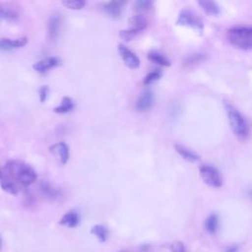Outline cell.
Wrapping results in <instances>:
<instances>
[{
    "label": "cell",
    "instance_id": "obj_28",
    "mask_svg": "<svg viewBox=\"0 0 252 252\" xmlns=\"http://www.w3.org/2000/svg\"><path fill=\"white\" fill-rule=\"evenodd\" d=\"M170 250L172 252H187L185 246L183 243L179 242V241H176V242H173L171 245H170Z\"/></svg>",
    "mask_w": 252,
    "mask_h": 252
},
{
    "label": "cell",
    "instance_id": "obj_23",
    "mask_svg": "<svg viewBox=\"0 0 252 252\" xmlns=\"http://www.w3.org/2000/svg\"><path fill=\"white\" fill-rule=\"evenodd\" d=\"M17 17L18 15L13 9H10L9 7H5V6H0V19L12 21L17 19Z\"/></svg>",
    "mask_w": 252,
    "mask_h": 252
},
{
    "label": "cell",
    "instance_id": "obj_21",
    "mask_svg": "<svg viewBox=\"0 0 252 252\" xmlns=\"http://www.w3.org/2000/svg\"><path fill=\"white\" fill-rule=\"evenodd\" d=\"M91 233L94 234L100 242H105L107 239L108 232L106 227L102 224H94L91 229Z\"/></svg>",
    "mask_w": 252,
    "mask_h": 252
},
{
    "label": "cell",
    "instance_id": "obj_1",
    "mask_svg": "<svg viewBox=\"0 0 252 252\" xmlns=\"http://www.w3.org/2000/svg\"><path fill=\"white\" fill-rule=\"evenodd\" d=\"M3 174L5 177L13 181L16 180L23 186H30L36 179L34 169L31 165L19 160L7 161L4 166Z\"/></svg>",
    "mask_w": 252,
    "mask_h": 252
},
{
    "label": "cell",
    "instance_id": "obj_17",
    "mask_svg": "<svg viewBox=\"0 0 252 252\" xmlns=\"http://www.w3.org/2000/svg\"><path fill=\"white\" fill-rule=\"evenodd\" d=\"M199 6L202 8V10L211 16H218L220 13V9L219 5L214 1H208V0H200L198 1Z\"/></svg>",
    "mask_w": 252,
    "mask_h": 252
},
{
    "label": "cell",
    "instance_id": "obj_22",
    "mask_svg": "<svg viewBox=\"0 0 252 252\" xmlns=\"http://www.w3.org/2000/svg\"><path fill=\"white\" fill-rule=\"evenodd\" d=\"M219 226V218L216 214L211 215L205 221V227L208 232L215 233Z\"/></svg>",
    "mask_w": 252,
    "mask_h": 252
},
{
    "label": "cell",
    "instance_id": "obj_30",
    "mask_svg": "<svg viewBox=\"0 0 252 252\" xmlns=\"http://www.w3.org/2000/svg\"><path fill=\"white\" fill-rule=\"evenodd\" d=\"M3 176H4V174H3V170L0 168V181L2 180V178H3Z\"/></svg>",
    "mask_w": 252,
    "mask_h": 252
},
{
    "label": "cell",
    "instance_id": "obj_12",
    "mask_svg": "<svg viewBox=\"0 0 252 252\" xmlns=\"http://www.w3.org/2000/svg\"><path fill=\"white\" fill-rule=\"evenodd\" d=\"M28 43V37H20V38H0V49L9 50L13 48L23 47Z\"/></svg>",
    "mask_w": 252,
    "mask_h": 252
},
{
    "label": "cell",
    "instance_id": "obj_18",
    "mask_svg": "<svg viewBox=\"0 0 252 252\" xmlns=\"http://www.w3.org/2000/svg\"><path fill=\"white\" fill-rule=\"evenodd\" d=\"M74 106H75L74 101L69 96H64L61 100V103L58 106H55L53 110L56 113L63 114V113H67V112H70L71 110H73Z\"/></svg>",
    "mask_w": 252,
    "mask_h": 252
},
{
    "label": "cell",
    "instance_id": "obj_29",
    "mask_svg": "<svg viewBox=\"0 0 252 252\" xmlns=\"http://www.w3.org/2000/svg\"><path fill=\"white\" fill-rule=\"evenodd\" d=\"M48 93H49V89L47 86H42L40 89H39V100L40 102H44L47 95H48Z\"/></svg>",
    "mask_w": 252,
    "mask_h": 252
},
{
    "label": "cell",
    "instance_id": "obj_14",
    "mask_svg": "<svg viewBox=\"0 0 252 252\" xmlns=\"http://www.w3.org/2000/svg\"><path fill=\"white\" fill-rule=\"evenodd\" d=\"M128 24H129L128 29L133 30L137 32H140L147 28L148 21L143 15H135L128 19Z\"/></svg>",
    "mask_w": 252,
    "mask_h": 252
},
{
    "label": "cell",
    "instance_id": "obj_27",
    "mask_svg": "<svg viewBox=\"0 0 252 252\" xmlns=\"http://www.w3.org/2000/svg\"><path fill=\"white\" fill-rule=\"evenodd\" d=\"M152 5V1H149V0H139V1H136L135 4H134V8L136 11H139V12H142V11H146L148 10Z\"/></svg>",
    "mask_w": 252,
    "mask_h": 252
},
{
    "label": "cell",
    "instance_id": "obj_7",
    "mask_svg": "<svg viewBox=\"0 0 252 252\" xmlns=\"http://www.w3.org/2000/svg\"><path fill=\"white\" fill-rule=\"evenodd\" d=\"M154 104V94L151 90H144L139 95L136 102V109L138 111H147Z\"/></svg>",
    "mask_w": 252,
    "mask_h": 252
},
{
    "label": "cell",
    "instance_id": "obj_19",
    "mask_svg": "<svg viewBox=\"0 0 252 252\" xmlns=\"http://www.w3.org/2000/svg\"><path fill=\"white\" fill-rule=\"evenodd\" d=\"M148 58H149L152 62H154V63H156V64H158V65H160V66H166V67H167V66L170 65L169 60H168L163 54H161L160 52L156 51V50L150 51V52L148 53Z\"/></svg>",
    "mask_w": 252,
    "mask_h": 252
},
{
    "label": "cell",
    "instance_id": "obj_8",
    "mask_svg": "<svg viewBox=\"0 0 252 252\" xmlns=\"http://www.w3.org/2000/svg\"><path fill=\"white\" fill-rule=\"evenodd\" d=\"M50 153L56 155L62 164L67 163L70 158V153H69V147L67 144L64 142H58L53 144L52 146L49 147Z\"/></svg>",
    "mask_w": 252,
    "mask_h": 252
},
{
    "label": "cell",
    "instance_id": "obj_11",
    "mask_svg": "<svg viewBox=\"0 0 252 252\" xmlns=\"http://www.w3.org/2000/svg\"><path fill=\"white\" fill-rule=\"evenodd\" d=\"M102 10L111 18L118 19L122 12L123 2L121 1H110L107 3H104L102 6Z\"/></svg>",
    "mask_w": 252,
    "mask_h": 252
},
{
    "label": "cell",
    "instance_id": "obj_31",
    "mask_svg": "<svg viewBox=\"0 0 252 252\" xmlns=\"http://www.w3.org/2000/svg\"><path fill=\"white\" fill-rule=\"evenodd\" d=\"M235 251H236L235 248H229V249L227 250V252H235Z\"/></svg>",
    "mask_w": 252,
    "mask_h": 252
},
{
    "label": "cell",
    "instance_id": "obj_32",
    "mask_svg": "<svg viewBox=\"0 0 252 252\" xmlns=\"http://www.w3.org/2000/svg\"><path fill=\"white\" fill-rule=\"evenodd\" d=\"M250 195H251V196H252V190H251V191H250Z\"/></svg>",
    "mask_w": 252,
    "mask_h": 252
},
{
    "label": "cell",
    "instance_id": "obj_2",
    "mask_svg": "<svg viewBox=\"0 0 252 252\" xmlns=\"http://www.w3.org/2000/svg\"><path fill=\"white\" fill-rule=\"evenodd\" d=\"M224 108L230 128L234 135L241 140L246 139L249 134V128L243 115L229 102H224Z\"/></svg>",
    "mask_w": 252,
    "mask_h": 252
},
{
    "label": "cell",
    "instance_id": "obj_15",
    "mask_svg": "<svg viewBox=\"0 0 252 252\" xmlns=\"http://www.w3.org/2000/svg\"><path fill=\"white\" fill-rule=\"evenodd\" d=\"M174 149L175 151L179 154V156H181V158H183L185 160L189 161V162H196L199 160V156L197 154H195L193 151L181 146V145H174Z\"/></svg>",
    "mask_w": 252,
    "mask_h": 252
},
{
    "label": "cell",
    "instance_id": "obj_10",
    "mask_svg": "<svg viewBox=\"0 0 252 252\" xmlns=\"http://www.w3.org/2000/svg\"><path fill=\"white\" fill-rule=\"evenodd\" d=\"M62 19L59 14H53L48 21V35L51 40H55L59 34Z\"/></svg>",
    "mask_w": 252,
    "mask_h": 252
},
{
    "label": "cell",
    "instance_id": "obj_33",
    "mask_svg": "<svg viewBox=\"0 0 252 252\" xmlns=\"http://www.w3.org/2000/svg\"><path fill=\"white\" fill-rule=\"evenodd\" d=\"M0 247H1V238H0Z\"/></svg>",
    "mask_w": 252,
    "mask_h": 252
},
{
    "label": "cell",
    "instance_id": "obj_16",
    "mask_svg": "<svg viewBox=\"0 0 252 252\" xmlns=\"http://www.w3.org/2000/svg\"><path fill=\"white\" fill-rule=\"evenodd\" d=\"M39 188H40V191L42 192V194L51 200L57 199L61 195L60 190L57 188H54L47 181H41L39 184Z\"/></svg>",
    "mask_w": 252,
    "mask_h": 252
},
{
    "label": "cell",
    "instance_id": "obj_20",
    "mask_svg": "<svg viewBox=\"0 0 252 252\" xmlns=\"http://www.w3.org/2000/svg\"><path fill=\"white\" fill-rule=\"evenodd\" d=\"M0 186L5 192H7L11 195H16L19 192V188H18L16 182L5 177V176H3L2 180L0 181Z\"/></svg>",
    "mask_w": 252,
    "mask_h": 252
},
{
    "label": "cell",
    "instance_id": "obj_6",
    "mask_svg": "<svg viewBox=\"0 0 252 252\" xmlns=\"http://www.w3.org/2000/svg\"><path fill=\"white\" fill-rule=\"evenodd\" d=\"M118 52L124 62V64L130 69H137L140 66L139 57L126 45L120 43L118 44Z\"/></svg>",
    "mask_w": 252,
    "mask_h": 252
},
{
    "label": "cell",
    "instance_id": "obj_24",
    "mask_svg": "<svg viewBox=\"0 0 252 252\" xmlns=\"http://www.w3.org/2000/svg\"><path fill=\"white\" fill-rule=\"evenodd\" d=\"M62 4L71 10H81L86 6V1L84 0H64Z\"/></svg>",
    "mask_w": 252,
    "mask_h": 252
},
{
    "label": "cell",
    "instance_id": "obj_3",
    "mask_svg": "<svg viewBox=\"0 0 252 252\" xmlns=\"http://www.w3.org/2000/svg\"><path fill=\"white\" fill-rule=\"evenodd\" d=\"M229 42L240 49H252V27H234L228 31Z\"/></svg>",
    "mask_w": 252,
    "mask_h": 252
},
{
    "label": "cell",
    "instance_id": "obj_5",
    "mask_svg": "<svg viewBox=\"0 0 252 252\" xmlns=\"http://www.w3.org/2000/svg\"><path fill=\"white\" fill-rule=\"evenodd\" d=\"M176 24L185 27H190L200 32L203 31V23L201 19L190 10H182L178 16Z\"/></svg>",
    "mask_w": 252,
    "mask_h": 252
},
{
    "label": "cell",
    "instance_id": "obj_26",
    "mask_svg": "<svg viewBox=\"0 0 252 252\" xmlns=\"http://www.w3.org/2000/svg\"><path fill=\"white\" fill-rule=\"evenodd\" d=\"M139 32L133 31V30H130V29H127V30H123V31H120L119 32V36L120 38H122L124 41H129L131 39H133Z\"/></svg>",
    "mask_w": 252,
    "mask_h": 252
},
{
    "label": "cell",
    "instance_id": "obj_25",
    "mask_svg": "<svg viewBox=\"0 0 252 252\" xmlns=\"http://www.w3.org/2000/svg\"><path fill=\"white\" fill-rule=\"evenodd\" d=\"M161 77V72L159 70H155V71H152L151 73H149L145 78H144V85H151L153 84L154 82L158 81L159 78Z\"/></svg>",
    "mask_w": 252,
    "mask_h": 252
},
{
    "label": "cell",
    "instance_id": "obj_9",
    "mask_svg": "<svg viewBox=\"0 0 252 252\" xmlns=\"http://www.w3.org/2000/svg\"><path fill=\"white\" fill-rule=\"evenodd\" d=\"M58 64H59V60L56 57H47L34 63L32 65V68L34 71H36L39 74H45L50 69L56 67Z\"/></svg>",
    "mask_w": 252,
    "mask_h": 252
},
{
    "label": "cell",
    "instance_id": "obj_4",
    "mask_svg": "<svg viewBox=\"0 0 252 252\" xmlns=\"http://www.w3.org/2000/svg\"><path fill=\"white\" fill-rule=\"evenodd\" d=\"M199 172L201 178L207 185L214 188H219L222 185L221 176L216 167L210 164H204L200 167Z\"/></svg>",
    "mask_w": 252,
    "mask_h": 252
},
{
    "label": "cell",
    "instance_id": "obj_13",
    "mask_svg": "<svg viewBox=\"0 0 252 252\" xmlns=\"http://www.w3.org/2000/svg\"><path fill=\"white\" fill-rule=\"evenodd\" d=\"M59 223L63 226H67L70 228L76 227L80 223V216L75 211H69L62 216Z\"/></svg>",
    "mask_w": 252,
    "mask_h": 252
}]
</instances>
